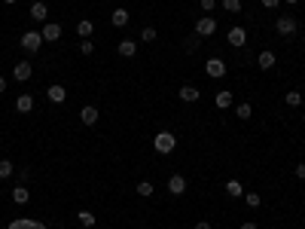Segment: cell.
<instances>
[{"label":"cell","instance_id":"52a82bcc","mask_svg":"<svg viewBox=\"0 0 305 229\" xmlns=\"http://www.w3.org/2000/svg\"><path fill=\"white\" fill-rule=\"evenodd\" d=\"M46 98H49L52 104H64V101H67V89H64L61 83H52L49 89H46Z\"/></svg>","mask_w":305,"mask_h":229},{"label":"cell","instance_id":"83f0119b","mask_svg":"<svg viewBox=\"0 0 305 229\" xmlns=\"http://www.w3.org/2000/svg\"><path fill=\"white\" fill-rule=\"evenodd\" d=\"M284 101H287V107H299V104H302V92H287Z\"/></svg>","mask_w":305,"mask_h":229},{"label":"cell","instance_id":"2e32d148","mask_svg":"<svg viewBox=\"0 0 305 229\" xmlns=\"http://www.w3.org/2000/svg\"><path fill=\"white\" fill-rule=\"evenodd\" d=\"M92 34H95V25L88 22V19H80V22H77V37H80V40H92Z\"/></svg>","mask_w":305,"mask_h":229},{"label":"cell","instance_id":"4dcf8cb0","mask_svg":"<svg viewBox=\"0 0 305 229\" xmlns=\"http://www.w3.org/2000/svg\"><path fill=\"white\" fill-rule=\"evenodd\" d=\"M183 43H186V52H195V49H199V43H202V37H199V34H192V37H186Z\"/></svg>","mask_w":305,"mask_h":229},{"label":"cell","instance_id":"e575fe53","mask_svg":"<svg viewBox=\"0 0 305 229\" xmlns=\"http://www.w3.org/2000/svg\"><path fill=\"white\" fill-rule=\"evenodd\" d=\"M28 178H31V168H19V181H22V183H25V181H28Z\"/></svg>","mask_w":305,"mask_h":229},{"label":"cell","instance_id":"ba28073f","mask_svg":"<svg viewBox=\"0 0 305 229\" xmlns=\"http://www.w3.org/2000/svg\"><path fill=\"white\" fill-rule=\"evenodd\" d=\"M168 192H171V196H183V192H186V178H183V174H171V178H168Z\"/></svg>","mask_w":305,"mask_h":229},{"label":"cell","instance_id":"1f68e13d","mask_svg":"<svg viewBox=\"0 0 305 229\" xmlns=\"http://www.w3.org/2000/svg\"><path fill=\"white\" fill-rule=\"evenodd\" d=\"M92 52H95L92 40H80V55H92Z\"/></svg>","mask_w":305,"mask_h":229},{"label":"cell","instance_id":"3957f363","mask_svg":"<svg viewBox=\"0 0 305 229\" xmlns=\"http://www.w3.org/2000/svg\"><path fill=\"white\" fill-rule=\"evenodd\" d=\"M275 31L281 34V37H293V34L299 31V22L293 19V15H278V19H275Z\"/></svg>","mask_w":305,"mask_h":229},{"label":"cell","instance_id":"4316f807","mask_svg":"<svg viewBox=\"0 0 305 229\" xmlns=\"http://www.w3.org/2000/svg\"><path fill=\"white\" fill-rule=\"evenodd\" d=\"M12 171H15V165H12L9 159H0V181H6V178H12Z\"/></svg>","mask_w":305,"mask_h":229},{"label":"cell","instance_id":"cb8c5ba5","mask_svg":"<svg viewBox=\"0 0 305 229\" xmlns=\"http://www.w3.org/2000/svg\"><path fill=\"white\" fill-rule=\"evenodd\" d=\"M77 220H80V223H83L86 229H92V226L98 223V220H95V214H92V211H80V214H77Z\"/></svg>","mask_w":305,"mask_h":229},{"label":"cell","instance_id":"5bb4252c","mask_svg":"<svg viewBox=\"0 0 305 229\" xmlns=\"http://www.w3.org/2000/svg\"><path fill=\"white\" fill-rule=\"evenodd\" d=\"M15 110H19V113H31V110H34V95H31V92H22L19 98H15Z\"/></svg>","mask_w":305,"mask_h":229},{"label":"cell","instance_id":"60d3db41","mask_svg":"<svg viewBox=\"0 0 305 229\" xmlns=\"http://www.w3.org/2000/svg\"><path fill=\"white\" fill-rule=\"evenodd\" d=\"M3 3H6V6H12V3H19V0H3Z\"/></svg>","mask_w":305,"mask_h":229},{"label":"cell","instance_id":"6da1fadb","mask_svg":"<svg viewBox=\"0 0 305 229\" xmlns=\"http://www.w3.org/2000/svg\"><path fill=\"white\" fill-rule=\"evenodd\" d=\"M153 150H156L159 156L174 153V150H177V137H174L171 132H156V135H153Z\"/></svg>","mask_w":305,"mask_h":229},{"label":"cell","instance_id":"836d02e7","mask_svg":"<svg viewBox=\"0 0 305 229\" xmlns=\"http://www.w3.org/2000/svg\"><path fill=\"white\" fill-rule=\"evenodd\" d=\"M260 3H262L265 9H278V3H281V0H260Z\"/></svg>","mask_w":305,"mask_h":229},{"label":"cell","instance_id":"8fae6325","mask_svg":"<svg viewBox=\"0 0 305 229\" xmlns=\"http://www.w3.org/2000/svg\"><path fill=\"white\" fill-rule=\"evenodd\" d=\"M116 52H119L122 58H134V55H137V43L125 37V40H119V43H116Z\"/></svg>","mask_w":305,"mask_h":229},{"label":"cell","instance_id":"f1b7e54d","mask_svg":"<svg viewBox=\"0 0 305 229\" xmlns=\"http://www.w3.org/2000/svg\"><path fill=\"white\" fill-rule=\"evenodd\" d=\"M235 116H238V119H250V116H254V110H250V104H247V101L235 107Z\"/></svg>","mask_w":305,"mask_h":229},{"label":"cell","instance_id":"f546056e","mask_svg":"<svg viewBox=\"0 0 305 229\" xmlns=\"http://www.w3.org/2000/svg\"><path fill=\"white\" fill-rule=\"evenodd\" d=\"M223 9L232 12V15H238L241 12V0H223Z\"/></svg>","mask_w":305,"mask_h":229},{"label":"cell","instance_id":"4fadbf2b","mask_svg":"<svg viewBox=\"0 0 305 229\" xmlns=\"http://www.w3.org/2000/svg\"><path fill=\"white\" fill-rule=\"evenodd\" d=\"M177 95H180V101H186V104H195V101H199L202 98V89H195V86H180V92H177Z\"/></svg>","mask_w":305,"mask_h":229},{"label":"cell","instance_id":"7c38bea8","mask_svg":"<svg viewBox=\"0 0 305 229\" xmlns=\"http://www.w3.org/2000/svg\"><path fill=\"white\" fill-rule=\"evenodd\" d=\"M31 74H34V67H31V61H19L12 67V77L19 80V83H28L31 80Z\"/></svg>","mask_w":305,"mask_h":229},{"label":"cell","instance_id":"74e56055","mask_svg":"<svg viewBox=\"0 0 305 229\" xmlns=\"http://www.w3.org/2000/svg\"><path fill=\"white\" fill-rule=\"evenodd\" d=\"M238 229H257V223H254V220H250V223H241Z\"/></svg>","mask_w":305,"mask_h":229},{"label":"cell","instance_id":"44dd1931","mask_svg":"<svg viewBox=\"0 0 305 229\" xmlns=\"http://www.w3.org/2000/svg\"><path fill=\"white\" fill-rule=\"evenodd\" d=\"M232 101H235V98H232V92H217V95H214V104H217L220 110H229Z\"/></svg>","mask_w":305,"mask_h":229},{"label":"cell","instance_id":"7402d4cb","mask_svg":"<svg viewBox=\"0 0 305 229\" xmlns=\"http://www.w3.org/2000/svg\"><path fill=\"white\" fill-rule=\"evenodd\" d=\"M226 192H229L232 199H241V196H244V186H241L238 181H226Z\"/></svg>","mask_w":305,"mask_h":229},{"label":"cell","instance_id":"8d00e7d4","mask_svg":"<svg viewBox=\"0 0 305 229\" xmlns=\"http://www.w3.org/2000/svg\"><path fill=\"white\" fill-rule=\"evenodd\" d=\"M195 229H214V226H211L208 220H199V223H195Z\"/></svg>","mask_w":305,"mask_h":229},{"label":"cell","instance_id":"f35d334b","mask_svg":"<svg viewBox=\"0 0 305 229\" xmlns=\"http://www.w3.org/2000/svg\"><path fill=\"white\" fill-rule=\"evenodd\" d=\"M0 95H6V80L0 77Z\"/></svg>","mask_w":305,"mask_h":229},{"label":"cell","instance_id":"484cf974","mask_svg":"<svg viewBox=\"0 0 305 229\" xmlns=\"http://www.w3.org/2000/svg\"><path fill=\"white\" fill-rule=\"evenodd\" d=\"M134 189H137V196H140V199H150V196H153V183H150V181H140Z\"/></svg>","mask_w":305,"mask_h":229},{"label":"cell","instance_id":"9c48e42d","mask_svg":"<svg viewBox=\"0 0 305 229\" xmlns=\"http://www.w3.org/2000/svg\"><path fill=\"white\" fill-rule=\"evenodd\" d=\"M226 40H229V46L244 49V43H247V31H244V28H232V31L226 34Z\"/></svg>","mask_w":305,"mask_h":229},{"label":"cell","instance_id":"8992f818","mask_svg":"<svg viewBox=\"0 0 305 229\" xmlns=\"http://www.w3.org/2000/svg\"><path fill=\"white\" fill-rule=\"evenodd\" d=\"M40 34H43V43H55V40H61V34H64V28H61L58 22H46Z\"/></svg>","mask_w":305,"mask_h":229},{"label":"cell","instance_id":"ab89813d","mask_svg":"<svg viewBox=\"0 0 305 229\" xmlns=\"http://www.w3.org/2000/svg\"><path fill=\"white\" fill-rule=\"evenodd\" d=\"M284 3H290V6H296V3H299V0H284Z\"/></svg>","mask_w":305,"mask_h":229},{"label":"cell","instance_id":"603a6c76","mask_svg":"<svg viewBox=\"0 0 305 229\" xmlns=\"http://www.w3.org/2000/svg\"><path fill=\"white\" fill-rule=\"evenodd\" d=\"M241 199H244V205H247V208H260V205H262V199H260V192H254V189H250V192H244Z\"/></svg>","mask_w":305,"mask_h":229},{"label":"cell","instance_id":"7a4b0ae2","mask_svg":"<svg viewBox=\"0 0 305 229\" xmlns=\"http://www.w3.org/2000/svg\"><path fill=\"white\" fill-rule=\"evenodd\" d=\"M19 46L34 55V52H40V46H43V34H40V31H25L22 40H19Z\"/></svg>","mask_w":305,"mask_h":229},{"label":"cell","instance_id":"9a60e30c","mask_svg":"<svg viewBox=\"0 0 305 229\" xmlns=\"http://www.w3.org/2000/svg\"><path fill=\"white\" fill-rule=\"evenodd\" d=\"M80 122H83V126H95V122H98V107L86 104V107L80 110Z\"/></svg>","mask_w":305,"mask_h":229},{"label":"cell","instance_id":"d6a6232c","mask_svg":"<svg viewBox=\"0 0 305 229\" xmlns=\"http://www.w3.org/2000/svg\"><path fill=\"white\" fill-rule=\"evenodd\" d=\"M214 9H217V0H202V12L205 15H211Z\"/></svg>","mask_w":305,"mask_h":229},{"label":"cell","instance_id":"d6986e66","mask_svg":"<svg viewBox=\"0 0 305 229\" xmlns=\"http://www.w3.org/2000/svg\"><path fill=\"white\" fill-rule=\"evenodd\" d=\"M110 22H113V28H125L131 19H129V9L125 6H119V9H113V15H110Z\"/></svg>","mask_w":305,"mask_h":229},{"label":"cell","instance_id":"5b68a950","mask_svg":"<svg viewBox=\"0 0 305 229\" xmlns=\"http://www.w3.org/2000/svg\"><path fill=\"white\" fill-rule=\"evenodd\" d=\"M195 34L205 40V37H214L217 34V19H211V15H202L199 22H195Z\"/></svg>","mask_w":305,"mask_h":229},{"label":"cell","instance_id":"e0dca14e","mask_svg":"<svg viewBox=\"0 0 305 229\" xmlns=\"http://www.w3.org/2000/svg\"><path fill=\"white\" fill-rule=\"evenodd\" d=\"M12 202H15V205H28V202H31V189H28L25 183H19V186L12 189Z\"/></svg>","mask_w":305,"mask_h":229},{"label":"cell","instance_id":"d590c367","mask_svg":"<svg viewBox=\"0 0 305 229\" xmlns=\"http://www.w3.org/2000/svg\"><path fill=\"white\" fill-rule=\"evenodd\" d=\"M293 171H296V178H299V181H305V165H296Z\"/></svg>","mask_w":305,"mask_h":229},{"label":"cell","instance_id":"d4e9b609","mask_svg":"<svg viewBox=\"0 0 305 229\" xmlns=\"http://www.w3.org/2000/svg\"><path fill=\"white\" fill-rule=\"evenodd\" d=\"M156 37H159V31H156L153 25H147V28L140 31V40H143V43H156Z\"/></svg>","mask_w":305,"mask_h":229},{"label":"cell","instance_id":"30bf717a","mask_svg":"<svg viewBox=\"0 0 305 229\" xmlns=\"http://www.w3.org/2000/svg\"><path fill=\"white\" fill-rule=\"evenodd\" d=\"M31 19H34V22H40V25H46V22H49V6L43 3V0H37V3L31 6Z\"/></svg>","mask_w":305,"mask_h":229},{"label":"cell","instance_id":"277c9868","mask_svg":"<svg viewBox=\"0 0 305 229\" xmlns=\"http://www.w3.org/2000/svg\"><path fill=\"white\" fill-rule=\"evenodd\" d=\"M226 70H229V67H226L223 58H208V61H205V74H208L211 80H223Z\"/></svg>","mask_w":305,"mask_h":229},{"label":"cell","instance_id":"ffe728a7","mask_svg":"<svg viewBox=\"0 0 305 229\" xmlns=\"http://www.w3.org/2000/svg\"><path fill=\"white\" fill-rule=\"evenodd\" d=\"M275 61H278V58H275V52H272V49L260 52V58H257V64H260L262 70H272V67H275Z\"/></svg>","mask_w":305,"mask_h":229},{"label":"cell","instance_id":"ac0fdd59","mask_svg":"<svg viewBox=\"0 0 305 229\" xmlns=\"http://www.w3.org/2000/svg\"><path fill=\"white\" fill-rule=\"evenodd\" d=\"M6 229H46V226L37 223V220H25V217H22V220H9Z\"/></svg>","mask_w":305,"mask_h":229}]
</instances>
